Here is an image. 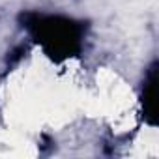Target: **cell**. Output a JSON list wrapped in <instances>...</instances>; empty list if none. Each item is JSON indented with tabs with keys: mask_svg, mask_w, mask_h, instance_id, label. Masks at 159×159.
Here are the masks:
<instances>
[{
	"mask_svg": "<svg viewBox=\"0 0 159 159\" xmlns=\"http://www.w3.org/2000/svg\"><path fill=\"white\" fill-rule=\"evenodd\" d=\"M23 28L54 62H66L83 52L86 41V23L45 11H23L19 15Z\"/></svg>",
	"mask_w": 159,
	"mask_h": 159,
	"instance_id": "1",
	"label": "cell"
},
{
	"mask_svg": "<svg viewBox=\"0 0 159 159\" xmlns=\"http://www.w3.org/2000/svg\"><path fill=\"white\" fill-rule=\"evenodd\" d=\"M140 107H142V116L150 125L157 124V62H153L142 83V92H140Z\"/></svg>",
	"mask_w": 159,
	"mask_h": 159,
	"instance_id": "2",
	"label": "cell"
}]
</instances>
